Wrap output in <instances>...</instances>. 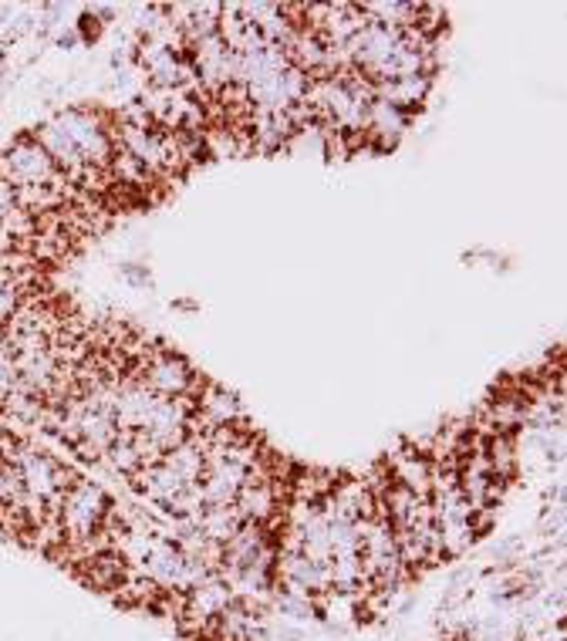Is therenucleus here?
Segmentation results:
<instances>
[{
  "label": "nucleus",
  "mask_w": 567,
  "mask_h": 641,
  "mask_svg": "<svg viewBox=\"0 0 567 641\" xmlns=\"http://www.w3.org/2000/svg\"><path fill=\"white\" fill-rule=\"evenodd\" d=\"M34 139L71 186L85 170H109L115 155L112 122L95 109H64L38 125Z\"/></svg>",
  "instance_id": "nucleus-1"
},
{
  "label": "nucleus",
  "mask_w": 567,
  "mask_h": 641,
  "mask_svg": "<svg viewBox=\"0 0 567 641\" xmlns=\"http://www.w3.org/2000/svg\"><path fill=\"white\" fill-rule=\"evenodd\" d=\"M11 462H14L18 472H21L24 494L34 497V500H41V503H48V507H58L61 497H64V490L81 479L68 462H61L58 456H51L48 449H38V446H31V442H24Z\"/></svg>",
  "instance_id": "nucleus-2"
},
{
  "label": "nucleus",
  "mask_w": 567,
  "mask_h": 641,
  "mask_svg": "<svg viewBox=\"0 0 567 641\" xmlns=\"http://www.w3.org/2000/svg\"><path fill=\"white\" fill-rule=\"evenodd\" d=\"M112 510V500L109 494L92 484V479H78L71 484L58 503V527H61V543H74V540H85L92 537L105 513Z\"/></svg>",
  "instance_id": "nucleus-3"
},
{
  "label": "nucleus",
  "mask_w": 567,
  "mask_h": 641,
  "mask_svg": "<svg viewBox=\"0 0 567 641\" xmlns=\"http://www.w3.org/2000/svg\"><path fill=\"white\" fill-rule=\"evenodd\" d=\"M0 180L11 183L14 190H31V186H54L64 176L51 163L44 145L31 135L14 139L4 152H0Z\"/></svg>",
  "instance_id": "nucleus-4"
},
{
  "label": "nucleus",
  "mask_w": 567,
  "mask_h": 641,
  "mask_svg": "<svg viewBox=\"0 0 567 641\" xmlns=\"http://www.w3.org/2000/svg\"><path fill=\"white\" fill-rule=\"evenodd\" d=\"M392 479L409 494L429 500V494H433V462L426 456L413 452V449H405V452H398L392 459Z\"/></svg>",
  "instance_id": "nucleus-5"
},
{
  "label": "nucleus",
  "mask_w": 567,
  "mask_h": 641,
  "mask_svg": "<svg viewBox=\"0 0 567 641\" xmlns=\"http://www.w3.org/2000/svg\"><path fill=\"white\" fill-rule=\"evenodd\" d=\"M240 527H243V520H240V513H236L233 503L203 507V513H200V530H203V537L213 540V543H220V547L230 543V537H233Z\"/></svg>",
  "instance_id": "nucleus-6"
},
{
  "label": "nucleus",
  "mask_w": 567,
  "mask_h": 641,
  "mask_svg": "<svg viewBox=\"0 0 567 641\" xmlns=\"http://www.w3.org/2000/svg\"><path fill=\"white\" fill-rule=\"evenodd\" d=\"M18 385V368H14V355L8 348H0V406L8 403V395Z\"/></svg>",
  "instance_id": "nucleus-7"
},
{
  "label": "nucleus",
  "mask_w": 567,
  "mask_h": 641,
  "mask_svg": "<svg viewBox=\"0 0 567 641\" xmlns=\"http://www.w3.org/2000/svg\"><path fill=\"white\" fill-rule=\"evenodd\" d=\"M11 210H18V193H14V186H11V183L0 180V220H4Z\"/></svg>",
  "instance_id": "nucleus-8"
},
{
  "label": "nucleus",
  "mask_w": 567,
  "mask_h": 641,
  "mask_svg": "<svg viewBox=\"0 0 567 641\" xmlns=\"http://www.w3.org/2000/svg\"><path fill=\"white\" fill-rule=\"evenodd\" d=\"M0 348H4V328H0Z\"/></svg>",
  "instance_id": "nucleus-9"
}]
</instances>
